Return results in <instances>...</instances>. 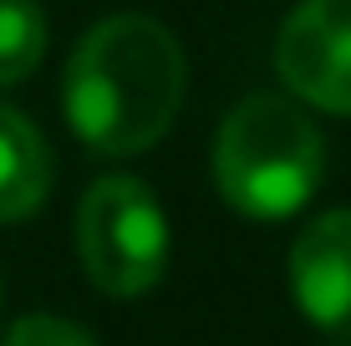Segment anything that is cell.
Masks as SVG:
<instances>
[{
	"mask_svg": "<svg viewBox=\"0 0 351 346\" xmlns=\"http://www.w3.org/2000/svg\"><path fill=\"white\" fill-rule=\"evenodd\" d=\"M77 249L102 295H148L168 265V224L148 184L128 173L97 178L77 209Z\"/></svg>",
	"mask_w": 351,
	"mask_h": 346,
	"instance_id": "3957f363",
	"label": "cell"
},
{
	"mask_svg": "<svg viewBox=\"0 0 351 346\" xmlns=\"http://www.w3.org/2000/svg\"><path fill=\"white\" fill-rule=\"evenodd\" d=\"M189 87V62L173 31L153 16H107L66 62L62 107L71 133L102 158H132L173 127Z\"/></svg>",
	"mask_w": 351,
	"mask_h": 346,
	"instance_id": "6da1fadb",
	"label": "cell"
},
{
	"mask_svg": "<svg viewBox=\"0 0 351 346\" xmlns=\"http://www.w3.org/2000/svg\"><path fill=\"white\" fill-rule=\"evenodd\" d=\"M46 56V16L36 0H0V87L26 82Z\"/></svg>",
	"mask_w": 351,
	"mask_h": 346,
	"instance_id": "52a82bcc",
	"label": "cell"
},
{
	"mask_svg": "<svg viewBox=\"0 0 351 346\" xmlns=\"http://www.w3.org/2000/svg\"><path fill=\"white\" fill-rule=\"evenodd\" d=\"M0 346H97V336L66 316H21Z\"/></svg>",
	"mask_w": 351,
	"mask_h": 346,
	"instance_id": "ba28073f",
	"label": "cell"
},
{
	"mask_svg": "<svg viewBox=\"0 0 351 346\" xmlns=\"http://www.w3.org/2000/svg\"><path fill=\"white\" fill-rule=\"evenodd\" d=\"M331 346H351V341H346V336H336V341H331Z\"/></svg>",
	"mask_w": 351,
	"mask_h": 346,
	"instance_id": "9c48e42d",
	"label": "cell"
},
{
	"mask_svg": "<svg viewBox=\"0 0 351 346\" xmlns=\"http://www.w3.org/2000/svg\"><path fill=\"white\" fill-rule=\"evenodd\" d=\"M290 291L311 326L351 336V209H331L290 245Z\"/></svg>",
	"mask_w": 351,
	"mask_h": 346,
	"instance_id": "5b68a950",
	"label": "cell"
},
{
	"mask_svg": "<svg viewBox=\"0 0 351 346\" xmlns=\"http://www.w3.org/2000/svg\"><path fill=\"white\" fill-rule=\"evenodd\" d=\"M275 71L300 102L351 117V0H300L275 36Z\"/></svg>",
	"mask_w": 351,
	"mask_h": 346,
	"instance_id": "277c9868",
	"label": "cell"
},
{
	"mask_svg": "<svg viewBox=\"0 0 351 346\" xmlns=\"http://www.w3.org/2000/svg\"><path fill=\"white\" fill-rule=\"evenodd\" d=\"M321 133L306 107L280 92H255L224 117L214 143V184L245 219H290L321 184Z\"/></svg>",
	"mask_w": 351,
	"mask_h": 346,
	"instance_id": "7a4b0ae2",
	"label": "cell"
},
{
	"mask_svg": "<svg viewBox=\"0 0 351 346\" xmlns=\"http://www.w3.org/2000/svg\"><path fill=\"white\" fill-rule=\"evenodd\" d=\"M51 194V148L26 112L0 102V224L31 219Z\"/></svg>",
	"mask_w": 351,
	"mask_h": 346,
	"instance_id": "8992f818",
	"label": "cell"
}]
</instances>
